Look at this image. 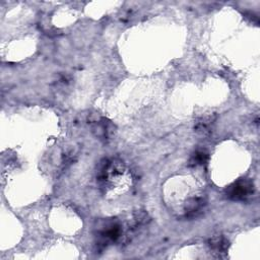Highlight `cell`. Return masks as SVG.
<instances>
[{
  "label": "cell",
  "instance_id": "1",
  "mask_svg": "<svg viewBox=\"0 0 260 260\" xmlns=\"http://www.w3.org/2000/svg\"><path fill=\"white\" fill-rule=\"evenodd\" d=\"M254 193V184L249 179H240L227 189V197L231 200H245Z\"/></svg>",
  "mask_w": 260,
  "mask_h": 260
},
{
  "label": "cell",
  "instance_id": "2",
  "mask_svg": "<svg viewBox=\"0 0 260 260\" xmlns=\"http://www.w3.org/2000/svg\"><path fill=\"white\" fill-rule=\"evenodd\" d=\"M122 235L121 226L116 222H110L99 232V237L102 244L108 245L120 239Z\"/></svg>",
  "mask_w": 260,
  "mask_h": 260
},
{
  "label": "cell",
  "instance_id": "3",
  "mask_svg": "<svg viewBox=\"0 0 260 260\" xmlns=\"http://www.w3.org/2000/svg\"><path fill=\"white\" fill-rule=\"evenodd\" d=\"M215 121V116L213 115H206L203 117H200L195 122L194 129L196 133L202 135V136H208L212 132V126Z\"/></svg>",
  "mask_w": 260,
  "mask_h": 260
},
{
  "label": "cell",
  "instance_id": "4",
  "mask_svg": "<svg viewBox=\"0 0 260 260\" xmlns=\"http://www.w3.org/2000/svg\"><path fill=\"white\" fill-rule=\"evenodd\" d=\"M209 246L215 253H226L229 248V241L223 236H216L209 241Z\"/></svg>",
  "mask_w": 260,
  "mask_h": 260
},
{
  "label": "cell",
  "instance_id": "5",
  "mask_svg": "<svg viewBox=\"0 0 260 260\" xmlns=\"http://www.w3.org/2000/svg\"><path fill=\"white\" fill-rule=\"evenodd\" d=\"M208 160V154L206 151L204 150H198L196 151L192 157L190 158L189 161V165L190 166H199V165H203L206 163V161Z\"/></svg>",
  "mask_w": 260,
  "mask_h": 260
}]
</instances>
